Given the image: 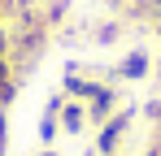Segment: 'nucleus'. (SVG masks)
Masks as SVG:
<instances>
[{
	"mask_svg": "<svg viewBox=\"0 0 161 156\" xmlns=\"http://www.w3.org/2000/svg\"><path fill=\"white\" fill-rule=\"evenodd\" d=\"M131 117H135L131 108H118L105 126H96V148H92V152H96V156H113L118 148H122L126 130H131Z\"/></svg>",
	"mask_w": 161,
	"mask_h": 156,
	"instance_id": "nucleus-1",
	"label": "nucleus"
},
{
	"mask_svg": "<svg viewBox=\"0 0 161 156\" xmlns=\"http://www.w3.org/2000/svg\"><path fill=\"white\" fill-rule=\"evenodd\" d=\"M83 104H87V122H92V126H105L109 117L118 113V91H113L109 82H100V87L92 91V100H83Z\"/></svg>",
	"mask_w": 161,
	"mask_h": 156,
	"instance_id": "nucleus-2",
	"label": "nucleus"
},
{
	"mask_svg": "<svg viewBox=\"0 0 161 156\" xmlns=\"http://www.w3.org/2000/svg\"><path fill=\"white\" fill-rule=\"evenodd\" d=\"M57 122H61V134L79 139L83 130L92 126V122H87V104H83V100H70V96H65V104H61V117H57Z\"/></svg>",
	"mask_w": 161,
	"mask_h": 156,
	"instance_id": "nucleus-3",
	"label": "nucleus"
},
{
	"mask_svg": "<svg viewBox=\"0 0 161 156\" xmlns=\"http://www.w3.org/2000/svg\"><path fill=\"white\" fill-rule=\"evenodd\" d=\"M144 74H148V52H126V56H122V65H118V78L139 82Z\"/></svg>",
	"mask_w": 161,
	"mask_h": 156,
	"instance_id": "nucleus-4",
	"label": "nucleus"
},
{
	"mask_svg": "<svg viewBox=\"0 0 161 156\" xmlns=\"http://www.w3.org/2000/svg\"><path fill=\"white\" fill-rule=\"evenodd\" d=\"M9 152V117H4V108H0V156Z\"/></svg>",
	"mask_w": 161,
	"mask_h": 156,
	"instance_id": "nucleus-5",
	"label": "nucleus"
},
{
	"mask_svg": "<svg viewBox=\"0 0 161 156\" xmlns=\"http://www.w3.org/2000/svg\"><path fill=\"white\" fill-rule=\"evenodd\" d=\"M4 9H9V0H0V26H4Z\"/></svg>",
	"mask_w": 161,
	"mask_h": 156,
	"instance_id": "nucleus-6",
	"label": "nucleus"
},
{
	"mask_svg": "<svg viewBox=\"0 0 161 156\" xmlns=\"http://www.w3.org/2000/svg\"><path fill=\"white\" fill-rule=\"evenodd\" d=\"M35 156H61V152H53V148H44V152H35Z\"/></svg>",
	"mask_w": 161,
	"mask_h": 156,
	"instance_id": "nucleus-7",
	"label": "nucleus"
},
{
	"mask_svg": "<svg viewBox=\"0 0 161 156\" xmlns=\"http://www.w3.org/2000/svg\"><path fill=\"white\" fill-rule=\"evenodd\" d=\"M157 35H161V18H157Z\"/></svg>",
	"mask_w": 161,
	"mask_h": 156,
	"instance_id": "nucleus-8",
	"label": "nucleus"
},
{
	"mask_svg": "<svg viewBox=\"0 0 161 156\" xmlns=\"http://www.w3.org/2000/svg\"><path fill=\"white\" fill-rule=\"evenodd\" d=\"M113 156H122V152H113Z\"/></svg>",
	"mask_w": 161,
	"mask_h": 156,
	"instance_id": "nucleus-9",
	"label": "nucleus"
}]
</instances>
